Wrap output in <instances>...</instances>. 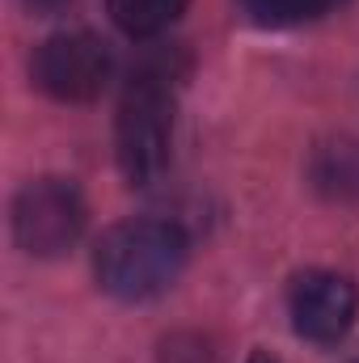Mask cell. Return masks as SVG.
Wrapping results in <instances>:
<instances>
[{
	"mask_svg": "<svg viewBox=\"0 0 359 363\" xmlns=\"http://www.w3.org/2000/svg\"><path fill=\"white\" fill-rule=\"evenodd\" d=\"M186 233L170 220H123L101 233L93 250L97 287L114 300L140 304L178 283L186 267Z\"/></svg>",
	"mask_w": 359,
	"mask_h": 363,
	"instance_id": "1",
	"label": "cell"
},
{
	"mask_svg": "<svg viewBox=\"0 0 359 363\" xmlns=\"http://www.w3.org/2000/svg\"><path fill=\"white\" fill-rule=\"evenodd\" d=\"M170 135H174V68L161 55L131 72L114 118L118 169L131 186H153L165 174Z\"/></svg>",
	"mask_w": 359,
	"mask_h": 363,
	"instance_id": "2",
	"label": "cell"
},
{
	"mask_svg": "<svg viewBox=\"0 0 359 363\" xmlns=\"http://www.w3.org/2000/svg\"><path fill=\"white\" fill-rule=\"evenodd\" d=\"M89 207L68 178L26 182L13 199V241L30 258H60L85 233Z\"/></svg>",
	"mask_w": 359,
	"mask_h": 363,
	"instance_id": "3",
	"label": "cell"
},
{
	"mask_svg": "<svg viewBox=\"0 0 359 363\" xmlns=\"http://www.w3.org/2000/svg\"><path fill=\"white\" fill-rule=\"evenodd\" d=\"M110 72H114V60H110L106 43L85 34V30L51 34L34 51V60H30L34 85L47 97L68 101V106H81V101L101 97V89L110 85Z\"/></svg>",
	"mask_w": 359,
	"mask_h": 363,
	"instance_id": "4",
	"label": "cell"
},
{
	"mask_svg": "<svg viewBox=\"0 0 359 363\" xmlns=\"http://www.w3.org/2000/svg\"><path fill=\"white\" fill-rule=\"evenodd\" d=\"M287 313H292V325L300 338L330 347V342L347 338V330L355 325L359 291L338 271H304L287 291Z\"/></svg>",
	"mask_w": 359,
	"mask_h": 363,
	"instance_id": "5",
	"label": "cell"
},
{
	"mask_svg": "<svg viewBox=\"0 0 359 363\" xmlns=\"http://www.w3.org/2000/svg\"><path fill=\"white\" fill-rule=\"evenodd\" d=\"M110 21L131 38H157L186 13V0H106Z\"/></svg>",
	"mask_w": 359,
	"mask_h": 363,
	"instance_id": "6",
	"label": "cell"
},
{
	"mask_svg": "<svg viewBox=\"0 0 359 363\" xmlns=\"http://www.w3.org/2000/svg\"><path fill=\"white\" fill-rule=\"evenodd\" d=\"M343 0H241L245 17L270 26V30H287V26H304V21H317L326 13H334Z\"/></svg>",
	"mask_w": 359,
	"mask_h": 363,
	"instance_id": "7",
	"label": "cell"
},
{
	"mask_svg": "<svg viewBox=\"0 0 359 363\" xmlns=\"http://www.w3.org/2000/svg\"><path fill=\"white\" fill-rule=\"evenodd\" d=\"M26 4H30V9H60L64 0H26Z\"/></svg>",
	"mask_w": 359,
	"mask_h": 363,
	"instance_id": "8",
	"label": "cell"
},
{
	"mask_svg": "<svg viewBox=\"0 0 359 363\" xmlns=\"http://www.w3.org/2000/svg\"><path fill=\"white\" fill-rule=\"evenodd\" d=\"M250 363H279V359H275V355H267V351H254V355H250Z\"/></svg>",
	"mask_w": 359,
	"mask_h": 363,
	"instance_id": "9",
	"label": "cell"
}]
</instances>
